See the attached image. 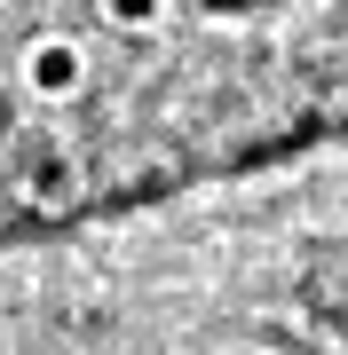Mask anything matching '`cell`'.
<instances>
[{
    "mask_svg": "<svg viewBox=\"0 0 348 355\" xmlns=\"http://www.w3.org/2000/svg\"><path fill=\"white\" fill-rule=\"evenodd\" d=\"M24 87L40 103H72L88 87V48H79V40H32L24 48Z\"/></svg>",
    "mask_w": 348,
    "mask_h": 355,
    "instance_id": "cell-1",
    "label": "cell"
},
{
    "mask_svg": "<svg viewBox=\"0 0 348 355\" xmlns=\"http://www.w3.org/2000/svg\"><path fill=\"white\" fill-rule=\"evenodd\" d=\"M103 16L119 32H158L167 24V0H103Z\"/></svg>",
    "mask_w": 348,
    "mask_h": 355,
    "instance_id": "cell-2",
    "label": "cell"
}]
</instances>
